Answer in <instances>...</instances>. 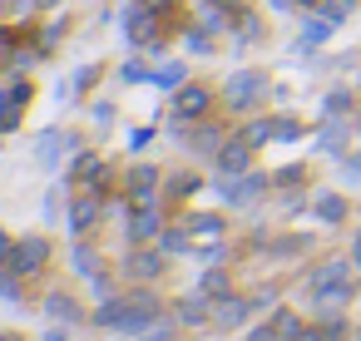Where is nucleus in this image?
I'll return each mask as SVG.
<instances>
[{
	"label": "nucleus",
	"instance_id": "obj_1",
	"mask_svg": "<svg viewBox=\"0 0 361 341\" xmlns=\"http://www.w3.org/2000/svg\"><path fill=\"white\" fill-rule=\"evenodd\" d=\"M94 321H99V326H109V331L149 336V331H154L159 321H169V316H164V302H159L149 287H134V292H114L109 302H99Z\"/></svg>",
	"mask_w": 361,
	"mask_h": 341
},
{
	"label": "nucleus",
	"instance_id": "obj_2",
	"mask_svg": "<svg viewBox=\"0 0 361 341\" xmlns=\"http://www.w3.org/2000/svg\"><path fill=\"white\" fill-rule=\"evenodd\" d=\"M154 16H159V11H149L144 0H134V6H124V11H119L124 35H129L139 50H149V55H159V50H164V25H159Z\"/></svg>",
	"mask_w": 361,
	"mask_h": 341
},
{
	"label": "nucleus",
	"instance_id": "obj_3",
	"mask_svg": "<svg viewBox=\"0 0 361 341\" xmlns=\"http://www.w3.org/2000/svg\"><path fill=\"white\" fill-rule=\"evenodd\" d=\"M223 99H228V109H252V104H262V99H267V75H262V70H238V75L223 85Z\"/></svg>",
	"mask_w": 361,
	"mask_h": 341
},
{
	"label": "nucleus",
	"instance_id": "obj_4",
	"mask_svg": "<svg viewBox=\"0 0 361 341\" xmlns=\"http://www.w3.org/2000/svg\"><path fill=\"white\" fill-rule=\"evenodd\" d=\"M104 213H109V203H104V193H75V203H70V232L75 237H90L99 223H104Z\"/></svg>",
	"mask_w": 361,
	"mask_h": 341
},
{
	"label": "nucleus",
	"instance_id": "obj_5",
	"mask_svg": "<svg viewBox=\"0 0 361 341\" xmlns=\"http://www.w3.org/2000/svg\"><path fill=\"white\" fill-rule=\"evenodd\" d=\"M45 262H50V242L30 232V237H16L11 262H6V267H11L16 277H35V272H45Z\"/></svg>",
	"mask_w": 361,
	"mask_h": 341
},
{
	"label": "nucleus",
	"instance_id": "obj_6",
	"mask_svg": "<svg viewBox=\"0 0 361 341\" xmlns=\"http://www.w3.org/2000/svg\"><path fill=\"white\" fill-rule=\"evenodd\" d=\"M218 188H223V198H228L233 208H252V203L272 188V178H267V173H238V178H218Z\"/></svg>",
	"mask_w": 361,
	"mask_h": 341
},
{
	"label": "nucleus",
	"instance_id": "obj_7",
	"mask_svg": "<svg viewBox=\"0 0 361 341\" xmlns=\"http://www.w3.org/2000/svg\"><path fill=\"white\" fill-rule=\"evenodd\" d=\"M30 94H35V85H30V80H11L6 89H0V134L20 129V114H25Z\"/></svg>",
	"mask_w": 361,
	"mask_h": 341
},
{
	"label": "nucleus",
	"instance_id": "obj_8",
	"mask_svg": "<svg viewBox=\"0 0 361 341\" xmlns=\"http://www.w3.org/2000/svg\"><path fill=\"white\" fill-rule=\"evenodd\" d=\"M208 109H213V94H208L203 85H183L178 99H173V124H178V134H183L188 119H208Z\"/></svg>",
	"mask_w": 361,
	"mask_h": 341
},
{
	"label": "nucleus",
	"instance_id": "obj_9",
	"mask_svg": "<svg viewBox=\"0 0 361 341\" xmlns=\"http://www.w3.org/2000/svg\"><path fill=\"white\" fill-rule=\"evenodd\" d=\"M154 193H159V168H154V163H134L129 178H124V198H129V208H149Z\"/></svg>",
	"mask_w": 361,
	"mask_h": 341
},
{
	"label": "nucleus",
	"instance_id": "obj_10",
	"mask_svg": "<svg viewBox=\"0 0 361 341\" xmlns=\"http://www.w3.org/2000/svg\"><path fill=\"white\" fill-rule=\"evenodd\" d=\"M351 257H326V262H317L312 272H307V292L317 297V292H326V287H341V282H351Z\"/></svg>",
	"mask_w": 361,
	"mask_h": 341
},
{
	"label": "nucleus",
	"instance_id": "obj_11",
	"mask_svg": "<svg viewBox=\"0 0 361 341\" xmlns=\"http://www.w3.org/2000/svg\"><path fill=\"white\" fill-rule=\"evenodd\" d=\"M124 267H129V277H134V282H154V277H164V267H169V252L144 242V247H134V252H129V262H124Z\"/></svg>",
	"mask_w": 361,
	"mask_h": 341
},
{
	"label": "nucleus",
	"instance_id": "obj_12",
	"mask_svg": "<svg viewBox=\"0 0 361 341\" xmlns=\"http://www.w3.org/2000/svg\"><path fill=\"white\" fill-rule=\"evenodd\" d=\"M159 232H164V213H159L154 203L129 213V242H134V247H144V242H159Z\"/></svg>",
	"mask_w": 361,
	"mask_h": 341
},
{
	"label": "nucleus",
	"instance_id": "obj_13",
	"mask_svg": "<svg viewBox=\"0 0 361 341\" xmlns=\"http://www.w3.org/2000/svg\"><path fill=\"white\" fill-rule=\"evenodd\" d=\"M173 321H178V326H208V321H213V297H208V292L178 297V302H173Z\"/></svg>",
	"mask_w": 361,
	"mask_h": 341
},
{
	"label": "nucleus",
	"instance_id": "obj_14",
	"mask_svg": "<svg viewBox=\"0 0 361 341\" xmlns=\"http://www.w3.org/2000/svg\"><path fill=\"white\" fill-rule=\"evenodd\" d=\"M252 311H257V306H252V297H233V292H228V297H218V302H213V326L233 331V326H243Z\"/></svg>",
	"mask_w": 361,
	"mask_h": 341
},
{
	"label": "nucleus",
	"instance_id": "obj_15",
	"mask_svg": "<svg viewBox=\"0 0 361 341\" xmlns=\"http://www.w3.org/2000/svg\"><path fill=\"white\" fill-rule=\"evenodd\" d=\"M183 144H188L193 154H213V159H218V149H223L228 139H223V124H213V119H203V124H198L193 134H183Z\"/></svg>",
	"mask_w": 361,
	"mask_h": 341
},
{
	"label": "nucleus",
	"instance_id": "obj_16",
	"mask_svg": "<svg viewBox=\"0 0 361 341\" xmlns=\"http://www.w3.org/2000/svg\"><path fill=\"white\" fill-rule=\"evenodd\" d=\"M247 159H252V149H247L243 139H228V144L218 149V173H223V178H238V173H247Z\"/></svg>",
	"mask_w": 361,
	"mask_h": 341
},
{
	"label": "nucleus",
	"instance_id": "obj_17",
	"mask_svg": "<svg viewBox=\"0 0 361 341\" xmlns=\"http://www.w3.org/2000/svg\"><path fill=\"white\" fill-rule=\"evenodd\" d=\"M45 316L60 321V326H75V321H85V306H80L70 292H50V297H45Z\"/></svg>",
	"mask_w": 361,
	"mask_h": 341
},
{
	"label": "nucleus",
	"instance_id": "obj_18",
	"mask_svg": "<svg viewBox=\"0 0 361 341\" xmlns=\"http://www.w3.org/2000/svg\"><path fill=\"white\" fill-rule=\"evenodd\" d=\"M65 144L75 149V139H65L60 129H45V134H40V144H35V163H40V168H55V163H60V149H65Z\"/></svg>",
	"mask_w": 361,
	"mask_h": 341
},
{
	"label": "nucleus",
	"instance_id": "obj_19",
	"mask_svg": "<svg viewBox=\"0 0 361 341\" xmlns=\"http://www.w3.org/2000/svg\"><path fill=\"white\" fill-rule=\"evenodd\" d=\"M70 262H75V272H80V277H90V282H94V277L104 272V267H99V252H94V247H90L85 237H80V242L70 247Z\"/></svg>",
	"mask_w": 361,
	"mask_h": 341
},
{
	"label": "nucleus",
	"instance_id": "obj_20",
	"mask_svg": "<svg viewBox=\"0 0 361 341\" xmlns=\"http://www.w3.org/2000/svg\"><path fill=\"white\" fill-rule=\"evenodd\" d=\"M238 139H243L247 149H262L267 139H277V119H252V124L238 129Z\"/></svg>",
	"mask_w": 361,
	"mask_h": 341
},
{
	"label": "nucleus",
	"instance_id": "obj_21",
	"mask_svg": "<svg viewBox=\"0 0 361 341\" xmlns=\"http://www.w3.org/2000/svg\"><path fill=\"white\" fill-rule=\"evenodd\" d=\"M312 213H317L322 223H341V218H346V198H341V193H317V198H312Z\"/></svg>",
	"mask_w": 361,
	"mask_h": 341
},
{
	"label": "nucleus",
	"instance_id": "obj_22",
	"mask_svg": "<svg viewBox=\"0 0 361 341\" xmlns=\"http://www.w3.org/2000/svg\"><path fill=\"white\" fill-rule=\"evenodd\" d=\"M312 326H317L326 341H346V336H351V321H346L341 311H322V316H312Z\"/></svg>",
	"mask_w": 361,
	"mask_h": 341
},
{
	"label": "nucleus",
	"instance_id": "obj_23",
	"mask_svg": "<svg viewBox=\"0 0 361 341\" xmlns=\"http://www.w3.org/2000/svg\"><path fill=\"white\" fill-rule=\"evenodd\" d=\"M272 326H277V336H282V341H302V331H307V321H302L297 311H287V306H277V311H272Z\"/></svg>",
	"mask_w": 361,
	"mask_h": 341
},
{
	"label": "nucleus",
	"instance_id": "obj_24",
	"mask_svg": "<svg viewBox=\"0 0 361 341\" xmlns=\"http://www.w3.org/2000/svg\"><path fill=\"white\" fill-rule=\"evenodd\" d=\"M159 247H164L169 257H178V252H193V242H188V223H178V228H164V232H159Z\"/></svg>",
	"mask_w": 361,
	"mask_h": 341
},
{
	"label": "nucleus",
	"instance_id": "obj_25",
	"mask_svg": "<svg viewBox=\"0 0 361 341\" xmlns=\"http://www.w3.org/2000/svg\"><path fill=\"white\" fill-rule=\"evenodd\" d=\"M331 30H336V25H331V20H326V16L317 11V16H312V20L302 25V50H312V45H322V40H326Z\"/></svg>",
	"mask_w": 361,
	"mask_h": 341
},
{
	"label": "nucleus",
	"instance_id": "obj_26",
	"mask_svg": "<svg viewBox=\"0 0 361 341\" xmlns=\"http://www.w3.org/2000/svg\"><path fill=\"white\" fill-rule=\"evenodd\" d=\"M198 292H208V297L218 302V297H228V292H233V277H228L223 267H208V272H203V282H198Z\"/></svg>",
	"mask_w": 361,
	"mask_h": 341
},
{
	"label": "nucleus",
	"instance_id": "obj_27",
	"mask_svg": "<svg viewBox=\"0 0 361 341\" xmlns=\"http://www.w3.org/2000/svg\"><path fill=\"white\" fill-rule=\"evenodd\" d=\"M351 292H356V282L326 287V292H317V297H312V306H326V311H336V306H346V302H351Z\"/></svg>",
	"mask_w": 361,
	"mask_h": 341
},
{
	"label": "nucleus",
	"instance_id": "obj_28",
	"mask_svg": "<svg viewBox=\"0 0 361 341\" xmlns=\"http://www.w3.org/2000/svg\"><path fill=\"white\" fill-rule=\"evenodd\" d=\"M183 223H188V232H203V237H223V218H218V213H188Z\"/></svg>",
	"mask_w": 361,
	"mask_h": 341
},
{
	"label": "nucleus",
	"instance_id": "obj_29",
	"mask_svg": "<svg viewBox=\"0 0 361 341\" xmlns=\"http://www.w3.org/2000/svg\"><path fill=\"white\" fill-rule=\"evenodd\" d=\"M257 35H262V20H257V16H243V11H238V30H233V40H238V45H252Z\"/></svg>",
	"mask_w": 361,
	"mask_h": 341
},
{
	"label": "nucleus",
	"instance_id": "obj_30",
	"mask_svg": "<svg viewBox=\"0 0 361 341\" xmlns=\"http://www.w3.org/2000/svg\"><path fill=\"white\" fill-rule=\"evenodd\" d=\"M154 85H159V89H183V65H178V60H173V65H159V70H154Z\"/></svg>",
	"mask_w": 361,
	"mask_h": 341
},
{
	"label": "nucleus",
	"instance_id": "obj_31",
	"mask_svg": "<svg viewBox=\"0 0 361 341\" xmlns=\"http://www.w3.org/2000/svg\"><path fill=\"white\" fill-rule=\"evenodd\" d=\"M307 178V163H287L282 173H272V188H297Z\"/></svg>",
	"mask_w": 361,
	"mask_h": 341
},
{
	"label": "nucleus",
	"instance_id": "obj_32",
	"mask_svg": "<svg viewBox=\"0 0 361 341\" xmlns=\"http://www.w3.org/2000/svg\"><path fill=\"white\" fill-rule=\"evenodd\" d=\"M119 80H124V85H144V80H154V70H149L144 60H129V65L119 70Z\"/></svg>",
	"mask_w": 361,
	"mask_h": 341
},
{
	"label": "nucleus",
	"instance_id": "obj_33",
	"mask_svg": "<svg viewBox=\"0 0 361 341\" xmlns=\"http://www.w3.org/2000/svg\"><path fill=\"white\" fill-rule=\"evenodd\" d=\"M0 297H6V302H20L25 292H20V277L11 272V267H0Z\"/></svg>",
	"mask_w": 361,
	"mask_h": 341
},
{
	"label": "nucleus",
	"instance_id": "obj_34",
	"mask_svg": "<svg viewBox=\"0 0 361 341\" xmlns=\"http://www.w3.org/2000/svg\"><path fill=\"white\" fill-rule=\"evenodd\" d=\"M169 193H173V198H188V193H198V173H178V178H169Z\"/></svg>",
	"mask_w": 361,
	"mask_h": 341
},
{
	"label": "nucleus",
	"instance_id": "obj_35",
	"mask_svg": "<svg viewBox=\"0 0 361 341\" xmlns=\"http://www.w3.org/2000/svg\"><path fill=\"white\" fill-rule=\"evenodd\" d=\"M188 50L193 55H213V40H208V30L198 25V30H188Z\"/></svg>",
	"mask_w": 361,
	"mask_h": 341
},
{
	"label": "nucleus",
	"instance_id": "obj_36",
	"mask_svg": "<svg viewBox=\"0 0 361 341\" xmlns=\"http://www.w3.org/2000/svg\"><path fill=\"white\" fill-rule=\"evenodd\" d=\"M317 11H322V16H326L331 25H341V20H346V0H322Z\"/></svg>",
	"mask_w": 361,
	"mask_h": 341
},
{
	"label": "nucleus",
	"instance_id": "obj_37",
	"mask_svg": "<svg viewBox=\"0 0 361 341\" xmlns=\"http://www.w3.org/2000/svg\"><path fill=\"white\" fill-rule=\"evenodd\" d=\"M94 80H99V65H85V70L75 75V94H85V89H90Z\"/></svg>",
	"mask_w": 361,
	"mask_h": 341
},
{
	"label": "nucleus",
	"instance_id": "obj_38",
	"mask_svg": "<svg viewBox=\"0 0 361 341\" xmlns=\"http://www.w3.org/2000/svg\"><path fill=\"white\" fill-rule=\"evenodd\" d=\"M351 104H356V99H351V94H346V89H336V94H331V99H326V114H346V109H351Z\"/></svg>",
	"mask_w": 361,
	"mask_h": 341
},
{
	"label": "nucleus",
	"instance_id": "obj_39",
	"mask_svg": "<svg viewBox=\"0 0 361 341\" xmlns=\"http://www.w3.org/2000/svg\"><path fill=\"white\" fill-rule=\"evenodd\" d=\"M277 139H302V124L297 119H277Z\"/></svg>",
	"mask_w": 361,
	"mask_h": 341
},
{
	"label": "nucleus",
	"instance_id": "obj_40",
	"mask_svg": "<svg viewBox=\"0 0 361 341\" xmlns=\"http://www.w3.org/2000/svg\"><path fill=\"white\" fill-rule=\"evenodd\" d=\"M198 257H203V262H223L228 247H223V242H218V247H198Z\"/></svg>",
	"mask_w": 361,
	"mask_h": 341
},
{
	"label": "nucleus",
	"instance_id": "obj_41",
	"mask_svg": "<svg viewBox=\"0 0 361 341\" xmlns=\"http://www.w3.org/2000/svg\"><path fill=\"white\" fill-rule=\"evenodd\" d=\"M341 173H346L351 183H361V154H356V159H346V163H341Z\"/></svg>",
	"mask_w": 361,
	"mask_h": 341
},
{
	"label": "nucleus",
	"instance_id": "obj_42",
	"mask_svg": "<svg viewBox=\"0 0 361 341\" xmlns=\"http://www.w3.org/2000/svg\"><path fill=\"white\" fill-rule=\"evenodd\" d=\"M149 341H178V336H173V326H169V321H159V326L149 331Z\"/></svg>",
	"mask_w": 361,
	"mask_h": 341
},
{
	"label": "nucleus",
	"instance_id": "obj_43",
	"mask_svg": "<svg viewBox=\"0 0 361 341\" xmlns=\"http://www.w3.org/2000/svg\"><path fill=\"white\" fill-rule=\"evenodd\" d=\"M11 247H16V237H11V232H0V267L11 262Z\"/></svg>",
	"mask_w": 361,
	"mask_h": 341
},
{
	"label": "nucleus",
	"instance_id": "obj_44",
	"mask_svg": "<svg viewBox=\"0 0 361 341\" xmlns=\"http://www.w3.org/2000/svg\"><path fill=\"white\" fill-rule=\"evenodd\" d=\"M149 11H159V16H169V11H178V0H144Z\"/></svg>",
	"mask_w": 361,
	"mask_h": 341
},
{
	"label": "nucleus",
	"instance_id": "obj_45",
	"mask_svg": "<svg viewBox=\"0 0 361 341\" xmlns=\"http://www.w3.org/2000/svg\"><path fill=\"white\" fill-rule=\"evenodd\" d=\"M203 6H218V11H233V16H238V11H243V0H203Z\"/></svg>",
	"mask_w": 361,
	"mask_h": 341
},
{
	"label": "nucleus",
	"instance_id": "obj_46",
	"mask_svg": "<svg viewBox=\"0 0 361 341\" xmlns=\"http://www.w3.org/2000/svg\"><path fill=\"white\" fill-rule=\"evenodd\" d=\"M351 262L361 267V232H356V242H351Z\"/></svg>",
	"mask_w": 361,
	"mask_h": 341
},
{
	"label": "nucleus",
	"instance_id": "obj_47",
	"mask_svg": "<svg viewBox=\"0 0 361 341\" xmlns=\"http://www.w3.org/2000/svg\"><path fill=\"white\" fill-rule=\"evenodd\" d=\"M302 341H326V336H322L317 326H307V331H302Z\"/></svg>",
	"mask_w": 361,
	"mask_h": 341
},
{
	"label": "nucleus",
	"instance_id": "obj_48",
	"mask_svg": "<svg viewBox=\"0 0 361 341\" xmlns=\"http://www.w3.org/2000/svg\"><path fill=\"white\" fill-rule=\"evenodd\" d=\"M297 6H302V11H317V6H322V0H297Z\"/></svg>",
	"mask_w": 361,
	"mask_h": 341
},
{
	"label": "nucleus",
	"instance_id": "obj_49",
	"mask_svg": "<svg viewBox=\"0 0 361 341\" xmlns=\"http://www.w3.org/2000/svg\"><path fill=\"white\" fill-rule=\"evenodd\" d=\"M0 65H6V35H0Z\"/></svg>",
	"mask_w": 361,
	"mask_h": 341
},
{
	"label": "nucleus",
	"instance_id": "obj_50",
	"mask_svg": "<svg viewBox=\"0 0 361 341\" xmlns=\"http://www.w3.org/2000/svg\"><path fill=\"white\" fill-rule=\"evenodd\" d=\"M0 341H16V336H0Z\"/></svg>",
	"mask_w": 361,
	"mask_h": 341
},
{
	"label": "nucleus",
	"instance_id": "obj_51",
	"mask_svg": "<svg viewBox=\"0 0 361 341\" xmlns=\"http://www.w3.org/2000/svg\"><path fill=\"white\" fill-rule=\"evenodd\" d=\"M0 11H6V0H0Z\"/></svg>",
	"mask_w": 361,
	"mask_h": 341
},
{
	"label": "nucleus",
	"instance_id": "obj_52",
	"mask_svg": "<svg viewBox=\"0 0 361 341\" xmlns=\"http://www.w3.org/2000/svg\"><path fill=\"white\" fill-rule=\"evenodd\" d=\"M346 6H356V0H346Z\"/></svg>",
	"mask_w": 361,
	"mask_h": 341
}]
</instances>
